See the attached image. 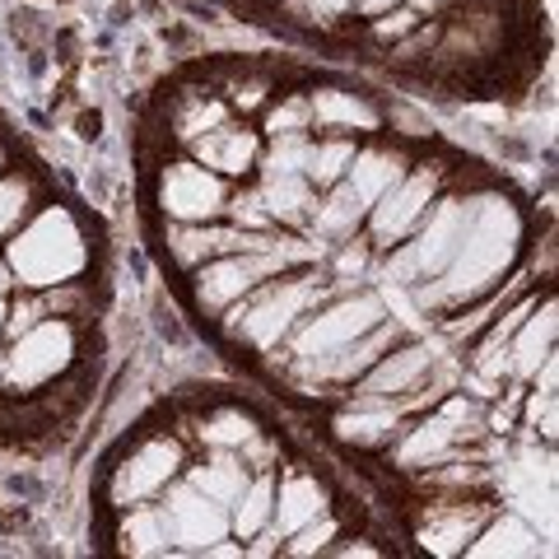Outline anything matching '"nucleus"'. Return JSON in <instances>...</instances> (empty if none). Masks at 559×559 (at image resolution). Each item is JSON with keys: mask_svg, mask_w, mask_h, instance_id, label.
<instances>
[{"mask_svg": "<svg viewBox=\"0 0 559 559\" xmlns=\"http://www.w3.org/2000/svg\"><path fill=\"white\" fill-rule=\"evenodd\" d=\"M522 248H527V219H522L513 197H503L495 187H480L476 215L466 224L462 248L452 252V261L429 285L411 289L415 308L429 312V318H443V312L480 304L485 294H495L503 280L518 271Z\"/></svg>", "mask_w": 559, "mask_h": 559, "instance_id": "f257e3e1", "label": "nucleus"}, {"mask_svg": "<svg viewBox=\"0 0 559 559\" xmlns=\"http://www.w3.org/2000/svg\"><path fill=\"white\" fill-rule=\"evenodd\" d=\"M326 294H336V285H331V275L322 271V261L318 266H299V271L261 280L252 294H242V299L224 312L219 326L238 349H248L257 359H271L275 349L289 341V331L299 326Z\"/></svg>", "mask_w": 559, "mask_h": 559, "instance_id": "f03ea898", "label": "nucleus"}, {"mask_svg": "<svg viewBox=\"0 0 559 559\" xmlns=\"http://www.w3.org/2000/svg\"><path fill=\"white\" fill-rule=\"evenodd\" d=\"M10 271H14V289H51L66 285V280H80L94 266V242L84 234L80 215L61 201H43L33 215L14 229L5 242Z\"/></svg>", "mask_w": 559, "mask_h": 559, "instance_id": "7ed1b4c3", "label": "nucleus"}, {"mask_svg": "<svg viewBox=\"0 0 559 559\" xmlns=\"http://www.w3.org/2000/svg\"><path fill=\"white\" fill-rule=\"evenodd\" d=\"M388 318V299L378 289H364V285H349L336 289L308 312V318L289 331V341L275 349V369L285 382L304 378L308 369H318L322 359H331L336 349H345L349 341H359L369 326H378Z\"/></svg>", "mask_w": 559, "mask_h": 559, "instance_id": "20e7f679", "label": "nucleus"}, {"mask_svg": "<svg viewBox=\"0 0 559 559\" xmlns=\"http://www.w3.org/2000/svg\"><path fill=\"white\" fill-rule=\"evenodd\" d=\"M476 197H480V187H462V182L443 187L439 201L425 210V219L411 229V238H401L392 252L378 257L396 289L411 294L419 285H429V280L448 266L452 252L462 248L471 215H476Z\"/></svg>", "mask_w": 559, "mask_h": 559, "instance_id": "39448f33", "label": "nucleus"}, {"mask_svg": "<svg viewBox=\"0 0 559 559\" xmlns=\"http://www.w3.org/2000/svg\"><path fill=\"white\" fill-rule=\"evenodd\" d=\"M485 406L489 401L471 396L462 388H452L448 396H439L429 411H419L406 419V429L396 433V443L388 448L392 452V466L406 471V476H419V471L439 466L457 452L476 448L489 439V419H485Z\"/></svg>", "mask_w": 559, "mask_h": 559, "instance_id": "423d86ee", "label": "nucleus"}, {"mask_svg": "<svg viewBox=\"0 0 559 559\" xmlns=\"http://www.w3.org/2000/svg\"><path fill=\"white\" fill-rule=\"evenodd\" d=\"M187 457H191V448L182 433H173V429L140 433L108 466V476H103V503H108L112 513H121V509H135V503L159 499L164 489L182 476Z\"/></svg>", "mask_w": 559, "mask_h": 559, "instance_id": "0eeeda50", "label": "nucleus"}, {"mask_svg": "<svg viewBox=\"0 0 559 559\" xmlns=\"http://www.w3.org/2000/svg\"><path fill=\"white\" fill-rule=\"evenodd\" d=\"M489 495L503 499L513 513L536 522V527L555 540V443H540L532 433L522 443L503 439L499 457H495Z\"/></svg>", "mask_w": 559, "mask_h": 559, "instance_id": "6e6552de", "label": "nucleus"}, {"mask_svg": "<svg viewBox=\"0 0 559 559\" xmlns=\"http://www.w3.org/2000/svg\"><path fill=\"white\" fill-rule=\"evenodd\" d=\"M80 359V322L70 318H43L24 336L5 341V373L0 388L10 396H33L61 382Z\"/></svg>", "mask_w": 559, "mask_h": 559, "instance_id": "1a4fd4ad", "label": "nucleus"}, {"mask_svg": "<svg viewBox=\"0 0 559 559\" xmlns=\"http://www.w3.org/2000/svg\"><path fill=\"white\" fill-rule=\"evenodd\" d=\"M443 187H452V168H443L439 159H415L369 205V215H364V238H369V248L382 257V252H392L401 238H411V229L425 219V210L439 201Z\"/></svg>", "mask_w": 559, "mask_h": 559, "instance_id": "9d476101", "label": "nucleus"}, {"mask_svg": "<svg viewBox=\"0 0 559 559\" xmlns=\"http://www.w3.org/2000/svg\"><path fill=\"white\" fill-rule=\"evenodd\" d=\"M229 187L219 173H210L191 154L164 159L159 178H154V205H159L164 224H201V219H224V201Z\"/></svg>", "mask_w": 559, "mask_h": 559, "instance_id": "9b49d317", "label": "nucleus"}, {"mask_svg": "<svg viewBox=\"0 0 559 559\" xmlns=\"http://www.w3.org/2000/svg\"><path fill=\"white\" fill-rule=\"evenodd\" d=\"M331 509V489L312 466H285V476L275 471V513L271 527L248 540V559L252 555H280V540L294 536L304 522L322 518Z\"/></svg>", "mask_w": 559, "mask_h": 559, "instance_id": "f8f14e48", "label": "nucleus"}, {"mask_svg": "<svg viewBox=\"0 0 559 559\" xmlns=\"http://www.w3.org/2000/svg\"><path fill=\"white\" fill-rule=\"evenodd\" d=\"M495 513V495H439L419 509L415 540L419 550L452 559L466 550V540L480 532V522Z\"/></svg>", "mask_w": 559, "mask_h": 559, "instance_id": "ddd939ff", "label": "nucleus"}, {"mask_svg": "<svg viewBox=\"0 0 559 559\" xmlns=\"http://www.w3.org/2000/svg\"><path fill=\"white\" fill-rule=\"evenodd\" d=\"M164 257L178 275H191L197 266H205L210 257L224 252H257L266 248L271 234H248L229 219H201V224H164Z\"/></svg>", "mask_w": 559, "mask_h": 559, "instance_id": "4468645a", "label": "nucleus"}, {"mask_svg": "<svg viewBox=\"0 0 559 559\" xmlns=\"http://www.w3.org/2000/svg\"><path fill=\"white\" fill-rule=\"evenodd\" d=\"M159 509L168 518L173 550H178V555H201L210 540L229 536V509L215 503L210 495H201V489L191 480H182V476L159 495Z\"/></svg>", "mask_w": 559, "mask_h": 559, "instance_id": "2eb2a0df", "label": "nucleus"}, {"mask_svg": "<svg viewBox=\"0 0 559 559\" xmlns=\"http://www.w3.org/2000/svg\"><path fill=\"white\" fill-rule=\"evenodd\" d=\"M406 336H411V331L401 326L396 318H382L378 326L364 331L359 341H349V345L336 349L331 359H322L318 369H308L304 378H294V388H304V392H318V388H322V392H345L349 382H359L382 355H388L392 345H401Z\"/></svg>", "mask_w": 559, "mask_h": 559, "instance_id": "dca6fc26", "label": "nucleus"}, {"mask_svg": "<svg viewBox=\"0 0 559 559\" xmlns=\"http://www.w3.org/2000/svg\"><path fill=\"white\" fill-rule=\"evenodd\" d=\"M308 108H312V131L318 135H355L369 140L382 131V103H373L369 94L345 90V84H312L308 90Z\"/></svg>", "mask_w": 559, "mask_h": 559, "instance_id": "f3484780", "label": "nucleus"}, {"mask_svg": "<svg viewBox=\"0 0 559 559\" xmlns=\"http://www.w3.org/2000/svg\"><path fill=\"white\" fill-rule=\"evenodd\" d=\"M261 131L248 117H229L224 127H215L210 135H201L187 154L197 164H205L210 173H219L224 182H252L257 178V159H261Z\"/></svg>", "mask_w": 559, "mask_h": 559, "instance_id": "a211bd4d", "label": "nucleus"}, {"mask_svg": "<svg viewBox=\"0 0 559 559\" xmlns=\"http://www.w3.org/2000/svg\"><path fill=\"white\" fill-rule=\"evenodd\" d=\"M466 559H536V555H555L550 536L527 522L522 513H513L509 503H495V513L480 522V532L466 540Z\"/></svg>", "mask_w": 559, "mask_h": 559, "instance_id": "6ab92c4d", "label": "nucleus"}, {"mask_svg": "<svg viewBox=\"0 0 559 559\" xmlns=\"http://www.w3.org/2000/svg\"><path fill=\"white\" fill-rule=\"evenodd\" d=\"M415 164V154L401 145V140H388V135H369V140H359V150H355V159H349V168H345V187L355 191V201L369 210L382 191H388L401 173H406Z\"/></svg>", "mask_w": 559, "mask_h": 559, "instance_id": "aec40b11", "label": "nucleus"}, {"mask_svg": "<svg viewBox=\"0 0 559 559\" xmlns=\"http://www.w3.org/2000/svg\"><path fill=\"white\" fill-rule=\"evenodd\" d=\"M555 336H559V308H555V294L546 289L536 294V304L527 308V318L518 322L509 341V382H527L555 355Z\"/></svg>", "mask_w": 559, "mask_h": 559, "instance_id": "412c9836", "label": "nucleus"}, {"mask_svg": "<svg viewBox=\"0 0 559 559\" xmlns=\"http://www.w3.org/2000/svg\"><path fill=\"white\" fill-rule=\"evenodd\" d=\"M336 439L364 452H388L396 443V433L406 429V415L382 401H345V411H336Z\"/></svg>", "mask_w": 559, "mask_h": 559, "instance_id": "4be33fe9", "label": "nucleus"}, {"mask_svg": "<svg viewBox=\"0 0 559 559\" xmlns=\"http://www.w3.org/2000/svg\"><path fill=\"white\" fill-rule=\"evenodd\" d=\"M257 191L266 201L275 229H294V234H308L312 224V210H318V197L322 191L312 187L304 173H257Z\"/></svg>", "mask_w": 559, "mask_h": 559, "instance_id": "5701e85b", "label": "nucleus"}, {"mask_svg": "<svg viewBox=\"0 0 559 559\" xmlns=\"http://www.w3.org/2000/svg\"><path fill=\"white\" fill-rule=\"evenodd\" d=\"M229 117H234V108L215 90H178L168 98V135H173V145H178L182 154L197 145L201 135L224 127Z\"/></svg>", "mask_w": 559, "mask_h": 559, "instance_id": "b1692460", "label": "nucleus"}, {"mask_svg": "<svg viewBox=\"0 0 559 559\" xmlns=\"http://www.w3.org/2000/svg\"><path fill=\"white\" fill-rule=\"evenodd\" d=\"M112 546H117V555H135V559L178 555L173 550V532H168V518L159 509V499L135 503V509H121L117 527H112Z\"/></svg>", "mask_w": 559, "mask_h": 559, "instance_id": "393cba45", "label": "nucleus"}, {"mask_svg": "<svg viewBox=\"0 0 559 559\" xmlns=\"http://www.w3.org/2000/svg\"><path fill=\"white\" fill-rule=\"evenodd\" d=\"M182 480H191L201 495H210L215 503L229 509V503L242 495V485L252 480V471L242 466V457H238V452H229V448H201L197 457H187Z\"/></svg>", "mask_w": 559, "mask_h": 559, "instance_id": "a878e982", "label": "nucleus"}, {"mask_svg": "<svg viewBox=\"0 0 559 559\" xmlns=\"http://www.w3.org/2000/svg\"><path fill=\"white\" fill-rule=\"evenodd\" d=\"M271 513H275V471H252L242 495L229 503V536H238L248 546L252 536L271 527Z\"/></svg>", "mask_w": 559, "mask_h": 559, "instance_id": "bb28decb", "label": "nucleus"}, {"mask_svg": "<svg viewBox=\"0 0 559 559\" xmlns=\"http://www.w3.org/2000/svg\"><path fill=\"white\" fill-rule=\"evenodd\" d=\"M275 90H280L275 75L271 70H261V66H234V70H224L219 84H215V94L229 103L234 117H248V121L266 108Z\"/></svg>", "mask_w": 559, "mask_h": 559, "instance_id": "cd10ccee", "label": "nucleus"}, {"mask_svg": "<svg viewBox=\"0 0 559 559\" xmlns=\"http://www.w3.org/2000/svg\"><path fill=\"white\" fill-rule=\"evenodd\" d=\"M261 140H289V135H318L312 131V108L308 90H275L271 103L257 112Z\"/></svg>", "mask_w": 559, "mask_h": 559, "instance_id": "c85d7f7f", "label": "nucleus"}, {"mask_svg": "<svg viewBox=\"0 0 559 559\" xmlns=\"http://www.w3.org/2000/svg\"><path fill=\"white\" fill-rule=\"evenodd\" d=\"M355 150H359L355 135H312L308 140V159H304V178L318 191L336 187L345 178L349 159H355Z\"/></svg>", "mask_w": 559, "mask_h": 559, "instance_id": "c756f323", "label": "nucleus"}, {"mask_svg": "<svg viewBox=\"0 0 559 559\" xmlns=\"http://www.w3.org/2000/svg\"><path fill=\"white\" fill-rule=\"evenodd\" d=\"M257 429L261 425H257L252 411H242V406H215V411L201 415V425L191 429V439H197L201 448H229V452H238Z\"/></svg>", "mask_w": 559, "mask_h": 559, "instance_id": "7c9ffc66", "label": "nucleus"}, {"mask_svg": "<svg viewBox=\"0 0 559 559\" xmlns=\"http://www.w3.org/2000/svg\"><path fill=\"white\" fill-rule=\"evenodd\" d=\"M43 205V187L28 168H5L0 173V242H5L20 224Z\"/></svg>", "mask_w": 559, "mask_h": 559, "instance_id": "2f4dec72", "label": "nucleus"}, {"mask_svg": "<svg viewBox=\"0 0 559 559\" xmlns=\"http://www.w3.org/2000/svg\"><path fill=\"white\" fill-rule=\"evenodd\" d=\"M275 10L294 24L322 28V33H336L345 20H355V0H280Z\"/></svg>", "mask_w": 559, "mask_h": 559, "instance_id": "473e14b6", "label": "nucleus"}, {"mask_svg": "<svg viewBox=\"0 0 559 559\" xmlns=\"http://www.w3.org/2000/svg\"><path fill=\"white\" fill-rule=\"evenodd\" d=\"M224 219L238 224V229H248V234H275V219H271L266 201H261L257 182H234V187H229V201H224Z\"/></svg>", "mask_w": 559, "mask_h": 559, "instance_id": "72a5a7b5", "label": "nucleus"}, {"mask_svg": "<svg viewBox=\"0 0 559 559\" xmlns=\"http://www.w3.org/2000/svg\"><path fill=\"white\" fill-rule=\"evenodd\" d=\"M341 540V518H336V509H326L322 518H312V522H304L294 536H285L280 540V555H294V559H308V555H326L331 546Z\"/></svg>", "mask_w": 559, "mask_h": 559, "instance_id": "f704fd0d", "label": "nucleus"}, {"mask_svg": "<svg viewBox=\"0 0 559 559\" xmlns=\"http://www.w3.org/2000/svg\"><path fill=\"white\" fill-rule=\"evenodd\" d=\"M522 429L532 433L540 443H555L559 433V392H540V388H522Z\"/></svg>", "mask_w": 559, "mask_h": 559, "instance_id": "c9c22d12", "label": "nucleus"}, {"mask_svg": "<svg viewBox=\"0 0 559 559\" xmlns=\"http://www.w3.org/2000/svg\"><path fill=\"white\" fill-rule=\"evenodd\" d=\"M43 318H51L47 304H43V294L38 289H14L10 299H5V336H0V341L24 336V331H33Z\"/></svg>", "mask_w": 559, "mask_h": 559, "instance_id": "e433bc0d", "label": "nucleus"}, {"mask_svg": "<svg viewBox=\"0 0 559 559\" xmlns=\"http://www.w3.org/2000/svg\"><path fill=\"white\" fill-rule=\"evenodd\" d=\"M419 24V14L411 10V5H396V10H388V14H378V20H364V38H369L373 47H396L406 33H415Z\"/></svg>", "mask_w": 559, "mask_h": 559, "instance_id": "4c0bfd02", "label": "nucleus"}, {"mask_svg": "<svg viewBox=\"0 0 559 559\" xmlns=\"http://www.w3.org/2000/svg\"><path fill=\"white\" fill-rule=\"evenodd\" d=\"M406 5L419 14V20H448V14L462 10L466 0H406Z\"/></svg>", "mask_w": 559, "mask_h": 559, "instance_id": "58836bf2", "label": "nucleus"}, {"mask_svg": "<svg viewBox=\"0 0 559 559\" xmlns=\"http://www.w3.org/2000/svg\"><path fill=\"white\" fill-rule=\"evenodd\" d=\"M396 5H406V0H355V20H378V14H388Z\"/></svg>", "mask_w": 559, "mask_h": 559, "instance_id": "ea45409f", "label": "nucleus"}, {"mask_svg": "<svg viewBox=\"0 0 559 559\" xmlns=\"http://www.w3.org/2000/svg\"><path fill=\"white\" fill-rule=\"evenodd\" d=\"M10 294H14V271H10L5 252H0V299H10Z\"/></svg>", "mask_w": 559, "mask_h": 559, "instance_id": "a19ab883", "label": "nucleus"}, {"mask_svg": "<svg viewBox=\"0 0 559 559\" xmlns=\"http://www.w3.org/2000/svg\"><path fill=\"white\" fill-rule=\"evenodd\" d=\"M5 168H10V145L0 140V173H5Z\"/></svg>", "mask_w": 559, "mask_h": 559, "instance_id": "79ce46f5", "label": "nucleus"}, {"mask_svg": "<svg viewBox=\"0 0 559 559\" xmlns=\"http://www.w3.org/2000/svg\"><path fill=\"white\" fill-rule=\"evenodd\" d=\"M0 336H5V299H0Z\"/></svg>", "mask_w": 559, "mask_h": 559, "instance_id": "37998d69", "label": "nucleus"}, {"mask_svg": "<svg viewBox=\"0 0 559 559\" xmlns=\"http://www.w3.org/2000/svg\"><path fill=\"white\" fill-rule=\"evenodd\" d=\"M0 373H5V341H0Z\"/></svg>", "mask_w": 559, "mask_h": 559, "instance_id": "c03bdc74", "label": "nucleus"}, {"mask_svg": "<svg viewBox=\"0 0 559 559\" xmlns=\"http://www.w3.org/2000/svg\"><path fill=\"white\" fill-rule=\"evenodd\" d=\"M261 5H280V0H261Z\"/></svg>", "mask_w": 559, "mask_h": 559, "instance_id": "a18cd8bd", "label": "nucleus"}]
</instances>
